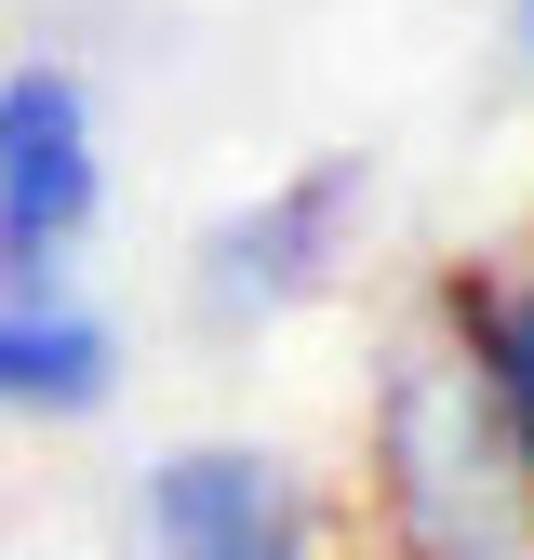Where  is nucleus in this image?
Listing matches in <instances>:
<instances>
[{
  "instance_id": "1",
  "label": "nucleus",
  "mask_w": 534,
  "mask_h": 560,
  "mask_svg": "<svg viewBox=\"0 0 534 560\" xmlns=\"http://www.w3.org/2000/svg\"><path fill=\"white\" fill-rule=\"evenodd\" d=\"M374 494H387L400 560H521L534 547L521 454L495 428V387L467 374V347L441 334V307L387 347V387H374Z\"/></svg>"
},
{
  "instance_id": "2",
  "label": "nucleus",
  "mask_w": 534,
  "mask_h": 560,
  "mask_svg": "<svg viewBox=\"0 0 534 560\" xmlns=\"http://www.w3.org/2000/svg\"><path fill=\"white\" fill-rule=\"evenodd\" d=\"M107 214V148L81 67H0V307L67 294V254Z\"/></svg>"
},
{
  "instance_id": "3",
  "label": "nucleus",
  "mask_w": 534,
  "mask_h": 560,
  "mask_svg": "<svg viewBox=\"0 0 534 560\" xmlns=\"http://www.w3.org/2000/svg\"><path fill=\"white\" fill-rule=\"evenodd\" d=\"M134 521L161 560H307L321 547V494L267 441H174L134 480Z\"/></svg>"
},
{
  "instance_id": "4",
  "label": "nucleus",
  "mask_w": 534,
  "mask_h": 560,
  "mask_svg": "<svg viewBox=\"0 0 534 560\" xmlns=\"http://www.w3.org/2000/svg\"><path fill=\"white\" fill-rule=\"evenodd\" d=\"M361 200H374V161L334 148V161L281 174L267 200L214 214V241H200V307H214V320H267V307L321 294V280L348 267V241H361Z\"/></svg>"
},
{
  "instance_id": "5",
  "label": "nucleus",
  "mask_w": 534,
  "mask_h": 560,
  "mask_svg": "<svg viewBox=\"0 0 534 560\" xmlns=\"http://www.w3.org/2000/svg\"><path fill=\"white\" fill-rule=\"evenodd\" d=\"M120 400V334L67 294H14L0 307V413H107Z\"/></svg>"
},
{
  "instance_id": "6",
  "label": "nucleus",
  "mask_w": 534,
  "mask_h": 560,
  "mask_svg": "<svg viewBox=\"0 0 534 560\" xmlns=\"http://www.w3.org/2000/svg\"><path fill=\"white\" fill-rule=\"evenodd\" d=\"M441 334L467 347V374L495 387V428H508L521 494H534V267H454L441 280Z\"/></svg>"
},
{
  "instance_id": "7",
  "label": "nucleus",
  "mask_w": 534,
  "mask_h": 560,
  "mask_svg": "<svg viewBox=\"0 0 534 560\" xmlns=\"http://www.w3.org/2000/svg\"><path fill=\"white\" fill-rule=\"evenodd\" d=\"M508 81H534V0H508Z\"/></svg>"
}]
</instances>
